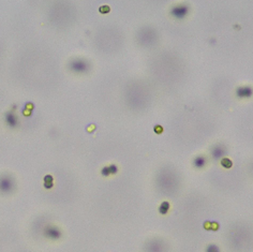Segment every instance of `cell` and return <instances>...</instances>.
I'll return each instance as SVG.
<instances>
[{
  "mask_svg": "<svg viewBox=\"0 0 253 252\" xmlns=\"http://www.w3.org/2000/svg\"><path fill=\"white\" fill-rule=\"evenodd\" d=\"M189 12V6L185 3H181V4H177V6H173L171 10V14L175 16L176 18H183L185 15Z\"/></svg>",
  "mask_w": 253,
  "mask_h": 252,
  "instance_id": "obj_1",
  "label": "cell"
},
{
  "mask_svg": "<svg viewBox=\"0 0 253 252\" xmlns=\"http://www.w3.org/2000/svg\"><path fill=\"white\" fill-rule=\"evenodd\" d=\"M70 67L73 71L78 72V73H84V72H86L88 70V65H87V62L84 61V60H78V59L73 60V61L71 62Z\"/></svg>",
  "mask_w": 253,
  "mask_h": 252,
  "instance_id": "obj_2",
  "label": "cell"
},
{
  "mask_svg": "<svg viewBox=\"0 0 253 252\" xmlns=\"http://www.w3.org/2000/svg\"><path fill=\"white\" fill-rule=\"evenodd\" d=\"M253 93V90L250 86H239L236 89V95L238 98H250Z\"/></svg>",
  "mask_w": 253,
  "mask_h": 252,
  "instance_id": "obj_3",
  "label": "cell"
},
{
  "mask_svg": "<svg viewBox=\"0 0 253 252\" xmlns=\"http://www.w3.org/2000/svg\"><path fill=\"white\" fill-rule=\"evenodd\" d=\"M13 182L9 177H2L0 179V190L2 192H9L12 189Z\"/></svg>",
  "mask_w": 253,
  "mask_h": 252,
  "instance_id": "obj_4",
  "label": "cell"
},
{
  "mask_svg": "<svg viewBox=\"0 0 253 252\" xmlns=\"http://www.w3.org/2000/svg\"><path fill=\"white\" fill-rule=\"evenodd\" d=\"M225 154V149L222 145H215L211 149V154L215 159H220Z\"/></svg>",
  "mask_w": 253,
  "mask_h": 252,
  "instance_id": "obj_5",
  "label": "cell"
},
{
  "mask_svg": "<svg viewBox=\"0 0 253 252\" xmlns=\"http://www.w3.org/2000/svg\"><path fill=\"white\" fill-rule=\"evenodd\" d=\"M45 235H46L47 237L53 238V239H56V238L60 237L61 233H60V231H59L58 228H52V226H50V228H47L46 230H45Z\"/></svg>",
  "mask_w": 253,
  "mask_h": 252,
  "instance_id": "obj_6",
  "label": "cell"
},
{
  "mask_svg": "<svg viewBox=\"0 0 253 252\" xmlns=\"http://www.w3.org/2000/svg\"><path fill=\"white\" fill-rule=\"evenodd\" d=\"M6 122H8V125H9L10 127H15V126L17 125V118H16V116L12 113V112L6 113Z\"/></svg>",
  "mask_w": 253,
  "mask_h": 252,
  "instance_id": "obj_7",
  "label": "cell"
},
{
  "mask_svg": "<svg viewBox=\"0 0 253 252\" xmlns=\"http://www.w3.org/2000/svg\"><path fill=\"white\" fill-rule=\"evenodd\" d=\"M206 164V159L205 157L203 156H196L194 158V160H193V165L197 169H201V167H203L204 165Z\"/></svg>",
  "mask_w": 253,
  "mask_h": 252,
  "instance_id": "obj_8",
  "label": "cell"
},
{
  "mask_svg": "<svg viewBox=\"0 0 253 252\" xmlns=\"http://www.w3.org/2000/svg\"><path fill=\"white\" fill-rule=\"evenodd\" d=\"M168 209H170V203L168 202H163L159 207V213L161 215H165L167 214Z\"/></svg>",
  "mask_w": 253,
  "mask_h": 252,
  "instance_id": "obj_9",
  "label": "cell"
},
{
  "mask_svg": "<svg viewBox=\"0 0 253 252\" xmlns=\"http://www.w3.org/2000/svg\"><path fill=\"white\" fill-rule=\"evenodd\" d=\"M44 187L47 188V189H50L53 187V177L50 175L45 176L44 178Z\"/></svg>",
  "mask_w": 253,
  "mask_h": 252,
  "instance_id": "obj_10",
  "label": "cell"
},
{
  "mask_svg": "<svg viewBox=\"0 0 253 252\" xmlns=\"http://www.w3.org/2000/svg\"><path fill=\"white\" fill-rule=\"evenodd\" d=\"M221 163H222V165H223L224 167H226V169H230V167H232V165H233V162L230 160V159H227V158L222 159Z\"/></svg>",
  "mask_w": 253,
  "mask_h": 252,
  "instance_id": "obj_11",
  "label": "cell"
},
{
  "mask_svg": "<svg viewBox=\"0 0 253 252\" xmlns=\"http://www.w3.org/2000/svg\"><path fill=\"white\" fill-rule=\"evenodd\" d=\"M206 252H220V250H219V248L216 245H209L207 247Z\"/></svg>",
  "mask_w": 253,
  "mask_h": 252,
  "instance_id": "obj_12",
  "label": "cell"
},
{
  "mask_svg": "<svg viewBox=\"0 0 253 252\" xmlns=\"http://www.w3.org/2000/svg\"><path fill=\"white\" fill-rule=\"evenodd\" d=\"M109 173H111V174H116L118 171L117 166H116L115 164H111V165L109 166Z\"/></svg>",
  "mask_w": 253,
  "mask_h": 252,
  "instance_id": "obj_13",
  "label": "cell"
},
{
  "mask_svg": "<svg viewBox=\"0 0 253 252\" xmlns=\"http://www.w3.org/2000/svg\"><path fill=\"white\" fill-rule=\"evenodd\" d=\"M111 173H109V166H105V167H103L102 169V175L104 176H109Z\"/></svg>",
  "mask_w": 253,
  "mask_h": 252,
  "instance_id": "obj_14",
  "label": "cell"
}]
</instances>
